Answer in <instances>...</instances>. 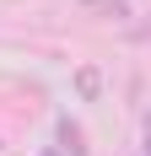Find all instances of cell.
<instances>
[{
    "label": "cell",
    "instance_id": "obj_4",
    "mask_svg": "<svg viewBox=\"0 0 151 156\" xmlns=\"http://www.w3.org/2000/svg\"><path fill=\"white\" fill-rule=\"evenodd\" d=\"M140 156H151V135H146V151H140Z\"/></svg>",
    "mask_w": 151,
    "mask_h": 156
},
{
    "label": "cell",
    "instance_id": "obj_3",
    "mask_svg": "<svg viewBox=\"0 0 151 156\" xmlns=\"http://www.w3.org/2000/svg\"><path fill=\"white\" fill-rule=\"evenodd\" d=\"M135 38H140V43H151V22H146V27H135Z\"/></svg>",
    "mask_w": 151,
    "mask_h": 156
},
{
    "label": "cell",
    "instance_id": "obj_2",
    "mask_svg": "<svg viewBox=\"0 0 151 156\" xmlns=\"http://www.w3.org/2000/svg\"><path fill=\"white\" fill-rule=\"evenodd\" d=\"M76 92L87 97V102H97V92H103V70H97V65H81V70H76Z\"/></svg>",
    "mask_w": 151,
    "mask_h": 156
},
{
    "label": "cell",
    "instance_id": "obj_1",
    "mask_svg": "<svg viewBox=\"0 0 151 156\" xmlns=\"http://www.w3.org/2000/svg\"><path fill=\"white\" fill-rule=\"evenodd\" d=\"M60 151L65 156H87V129L70 124V119H60Z\"/></svg>",
    "mask_w": 151,
    "mask_h": 156
}]
</instances>
